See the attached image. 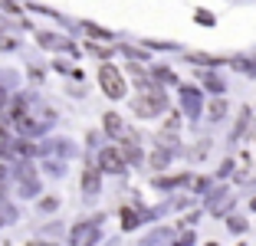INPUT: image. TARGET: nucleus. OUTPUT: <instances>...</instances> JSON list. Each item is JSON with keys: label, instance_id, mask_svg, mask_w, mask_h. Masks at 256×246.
<instances>
[{"label": "nucleus", "instance_id": "nucleus-1", "mask_svg": "<svg viewBox=\"0 0 256 246\" xmlns=\"http://www.w3.org/2000/svg\"><path fill=\"white\" fill-rule=\"evenodd\" d=\"M164 105H168L164 92L154 89V86H148V89H142V96L135 98V112L142 115V118H154V115L164 112Z\"/></svg>", "mask_w": 256, "mask_h": 246}, {"label": "nucleus", "instance_id": "nucleus-2", "mask_svg": "<svg viewBox=\"0 0 256 246\" xmlns=\"http://www.w3.org/2000/svg\"><path fill=\"white\" fill-rule=\"evenodd\" d=\"M98 82H102V92L108 98H122L125 96V82H122V72L115 66H102L98 69Z\"/></svg>", "mask_w": 256, "mask_h": 246}, {"label": "nucleus", "instance_id": "nucleus-3", "mask_svg": "<svg viewBox=\"0 0 256 246\" xmlns=\"http://www.w3.org/2000/svg\"><path fill=\"white\" fill-rule=\"evenodd\" d=\"M69 243H72V246H96V243H98V220L72 226V236H69Z\"/></svg>", "mask_w": 256, "mask_h": 246}, {"label": "nucleus", "instance_id": "nucleus-4", "mask_svg": "<svg viewBox=\"0 0 256 246\" xmlns=\"http://www.w3.org/2000/svg\"><path fill=\"white\" fill-rule=\"evenodd\" d=\"M98 168H102V171H112V174H122L125 171V158H122L118 148H106L98 154Z\"/></svg>", "mask_w": 256, "mask_h": 246}, {"label": "nucleus", "instance_id": "nucleus-5", "mask_svg": "<svg viewBox=\"0 0 256 246\" xmlns=\"http://www.w3.org/2000/svg\"><path fill=\"white\" fill-rule=\"evenodd\" d=\"M82 190L89 197H96L98 190H102V168H98V164H86V171H82Z\"/></svg>", "mask_w": 256, "mask_h": 246}, {"label": "nucleus", "instance_id": "nucleus-6", "mask_svg": "<svg viewBox=\"0 0 256 246\" xmlns=\"http://www.w3.org/2000/svg\"><path fill=\"white\" fill-rule=\"evenodd\" d=\"M106 132L112 134V138H118V142H122V138H128V128H125V122H122L115 112H108V115H106Z\"/></svg>", "mask_w": 256, "mask_h": 246}, {"label": "nucleus", "instance_id": "nucleus-7", "mask_svg": "<svg viewBox=\"0 0 256 246\" xmlns=\"http://www.w3.org/2000/svg\"><path fill=\"white\" fill-rule=\"evenodd\" d=\"M181 102H184V108H188V115L200 112V92L197 89H188V86H184L181 89Z\"/></svg>", "mask_w": 256, "mask_h": 246}, {"label": "nucleus", "instance_id": "nucleus-8", "mask_svg": "<svg viewBox=\"0 0 256 246\" xmlns=\"http://www.w3.org/2000/svg\"><path fill=\"white\" fill-rule=\"evenodd\" d=\"M40 46H46V50H69L66 43H62V40H56V36H50V33H40Z\"/></svg>", "mask_w": 256, "mask_h": 246}, {"label": "nucleus", "instance_id": "nucleus-9", "mask_svg": "<svg viewBox=\"0 0 256 246\" xmlns=\"http://www.w3.org/2000/svg\"><path fill=\"white\" fill-rule=\"evenodd\" d=\"M142 220H144V216H138L135 210H122V226H125V230H135Z\"/></svg>", "mask_w": 256, "mask_h": 246}, {"label": "nucleus", "instance_id": "nucleus-10", "mask_svg": "<svg viewBox=\"0 0 256 246\" xmlns=\"http://www.w3.org/2000/svg\"><path fill=\"white\" fill-rule=\"evenodd\" d=\"M86 33H89V36H96V40H112V33L102 30V26H96V23H86Z\"/></svg>", "mask_w": 256, "mask_h": 246}, {"label": "nucleus", "instance_id": "nucleus-11", "mask_svg": "<svg viewBox=\"0 0 256 246\" xmlns=\"http://www.w3.org/2000/svg\"><path fill=\"white\" fill-rule=\"evenodd\" d=\"M204 86H207L210 92H224V82H220L217 76H204Z\"/></svg>", "mask_w": 256, "mask_h": 246}, {"label": "nucleus", "instance_id": "nucleus-12", "mask_svg": "<svg viewBox=\"0 0 256 246\" xmlns=\"http://www.w3.org/2000/svg\"><path fill=\"white\" fill-rule=\"evenodd\" d=\"M190 60H194V62H200V66H210V62H220V60H214V56H204V52H194Z\"/></svg>", "mask_w": 256, "mask_h": 246}, {"label": "nucleus", "instance_id": "nucleus-13", "mask_svg": "<svg viewBox=\"0 0 256 246\" xmlns=\"http://www.w3.org/2000/svg\"><path fill=\"white\" fill-rule=\"evenodd\" d=\"M151 164H154V168H164V164H168V151H154Z\"/></svg>", "mask_w": 256, "mask_h": 246}, {"label": "nucleus", "instance_id": "nucleus-14", "mask_svg": "<svg viewBox=\"0 0 256 246\" xmlns=\"http://www.w3.org/2000/svg\"><path fill=\"white\" fill-rule=\"evenodd\" d=\"M230 230H234V233H243V230H246V220L234 216V220H230Z\"/></svg>", "mask_w": 256, "mask_h": 246}, {"label": "nucleus", "instance_id": "nucleus-15", "mask_svg": "<svg viewBox=\"0 0 256 246\" xmlns=\"http://www.w3.org/2000/svg\"><path fill=\"white\" fill-rule=\"evenodd\" d=\"M224 112H226L224 102H214V105H210V118H224Z\"/></svg>", "mask_w": 256, "mask_h": 246}, {"label": "nucleus", "instance_id": "nucleus-16", "mask_svg": "<svg viewBox=\"0 0 256 246\" xmlns=\"http://www.w3.org/2000/svg\"><path fill=\"white\" fill-rule=\"evenodd\" d=\"M188 178H168V180H158V187H178V184H184Z\"/></svg>", "mask_w": 256, "mask_h": 246}, {"label": "nucleus", "instance_id": "nucleus-17", "mask_svg": "<svg viewBox=\"0 0 256 246\" xmlns=\"http://www.w3.org/2000/svg\"><path fill=\"white\" fill-rule=\"evenodd\" d=\"M190 243H194V236H190V233H184V236L178 240V243H171V246H190Z\"/></svg>", "mask_w": 256, "mask_h": 246}, {"label": "nucleus", "instance_id": "nucleus-18", "mask_svg": "<svg viewBox=\"0 0 256 246\" xmlns=\"http://www.w3.org/2000/svg\"><path fill=\"white\" fill-rule=\"evenodd\" d=\"M4 180H7V168H0V184H4Z\"/></svg>", "mask_w": 256, "mask_h": 246}, {"label": "nucleus", "instance_id": "nucleus-19", "mask_svg": "<svg viewBox=\"0 0 256 246\" xmlns=\"http://www.w3.org/2000/svg\"><path fill=\"white\" fill-rule=\"evenodd\" d=\"M26 246H56V243H26Z\"/></svg>", "mask_w": 256, "mask_h": 246}, {"label": "nucleus", "instance_id": "nucleus-20", "mask_svg": "<svg viewBox=\"0 0 256 246\" xmlns=\"http://www.w3.org/2000/svg\"><path fill=\"white\" fill-rule=\"evenodd\" d=\"M253 210H256V197H253Z\"/></svg>", "mask_w": 256, "mask_h": 246}, {"label": "nucleus", "instance_id": "nucleus-21", "mask_svg": "<svg viewBox=\"0 0 256 246\" xmlns=\"http://www.w3.org/2000/svg\"><path fill=\"white\" fill-rule=\"evenodd\" d=\"M0 220H4V216H0Z\"/></svg>", "mask_w": 256, "mask_h": 246}]
</instances>
